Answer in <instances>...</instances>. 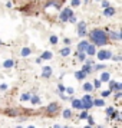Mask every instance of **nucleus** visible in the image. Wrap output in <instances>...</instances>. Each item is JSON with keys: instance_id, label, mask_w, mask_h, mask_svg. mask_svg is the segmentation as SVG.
Listing matches in <instances>:
<instances>
[{"instance_id": "obj_9", "label": "nucleus", "mask_w": 122, "mask_h": 128, "mask_svg": "<svg viewBox=\"0 0 122 128\" xmlns=\"http://www.w3.org/2000/svg\"><path fill=\"white\" fill-rule=\"evenodd\" d=\"M115 9L114 7H111V6H108V7H105V10H104V14L105 16H114L115 14Z\"/></svg>"}, {"instance_id": "obj_1", "label": "nucleus", "mask_w": 122, "mask_h": 128, "mask_svg": "<svg viewBox=\"0 0 122 128\" xmlns=\"http://www.w3.org/2000/svg\"><path fill=\"white\" fill-rule=\"evenodd\" d=\"M89 38L93 42V45H98V46H104L108 43V35L105 30H101V29H95L89 33Z\"/></svg>"}, {"instance_id": "obj_7", "label": "nucleus", "mask_w": 122, "mask_h": 128, "mask_svg": "<svg viewBox=\"0 0 122 128\" xmlns=\"http://www.w3.org/2000/svg\"><path fill=\"white\" fill-rule=\"evenodd\" d=\"M93 104H92V99H82V108L83 110H89V108H92Z\"/></svg>"}, {"instance_id": "obj_46", "label": "nucleus", "mask_w": 122, "mask_h": 128, "mask_svg": "<svg viewBox=\"0 0 122 128\" xmlns=\"http://www.w3.org/2000/svg\"><path fill=\"white\" fill-rule=\"evenodd\" d=\"M65 128H69V127H65Z\"/></svg>"}, {"instance_id": "obj_20", "label": "nucleus", "mask_w": 122, "mask_h": 128, "mask_svg": "<svg viewBox=\"0 0 122 128\" xmlns=\"http://www.w3.org/2000/svg\"><path fill=\"white\" fill-rule=\"evenodd\" d=\"M13 65H14V62H13L12 59H7V60H4L3 66H4V68H12Z\"/></svg>"}, {"instance_id": "obj_38", "label": "nucleus", "mask_w": 122, "mask_h": 128, "mask_svg": "<svg viewBox=\"0 0 122 128\" xmlns=\"http://www.w3.org/2000/svg\"><path fill=\"white\" fill-rule=\"evenodd\" d=\"M59 92H60V94L65 92V86H63V85H59Z\"/></svg>"}, {"instance_id": "obj_25", "label": "nucleus", "mask_w": 122, "mask_h": 128, "mask_svg": "<svg viewBox=\"0 0 122 128\" xmlns=\"http://www.w3.org/2000/svg\"><path fill=\"white\" fill-rule=\"evenodd\" d=\"M78 58H79V60H85V59H86L85 52H79V53H78Z\"/></svg>"}, {"instance_id": "obj_11", "label": "nucleus", "mask_w": 122, "mask_h": 128, "mask_svg": "<svg viewBox=\"0 0 122 128\" xmlns=\"http://www.w3.org/2000/svg\"><path fill=\"white\" fill-rule=\"evenodd\" d=\"M88 45H89V43H88L86 40H82L81 43L78 45V50H79V52H85V49H86Z\"/></svg>"}, {"instance_id": "obj_31", "label": "nucleus", "mask_w": 122, "mask_h": 128, "mask_svg": "<svg viewBox=\"0 0 122 128\" xmlns=\"http://www.w3.org/2000/svg\"><path fill=\"white\" fill-rule=\"evenodd\" d=\"M81 4V0H72V6L75 7V6H79Z\"/></svg>"}, {"instance_id": "obj_30", "label": "nucleus", "mask_w": 122, "mask_h": 128, "mask_svg": "<svg viewBox=\"0 0 122 128\" xmlns=\"http://www.w3.org/2000/svg\"><path fill=\"white\" fill-rule=\"evenodd\" d=\"M65 91L69 94V95H72V94L75 92V89H73V88H65Z\"/></svg>"}, {"instance_id": "obj_45", "label": "nucleus", "mask_w": 122, "mask_h": 128, "mask_svg": "<svg viewBox=\"0 0 122 128\" xmlns=\"http://www.w3.org/2000/svg\"><path fill=\"white\" fill-rule=\"evenodd\" d=\"M85 128H91V127H85Z\"/></svg>"}, {"instance_id": "obj_8", "label": "nucleus", "mask_w": 122, "mask_h": 128, "mask_svg": "<svg viewBox=\"0 0 122 128\" xmlns=\"http://www.w3.org/2000/svg\"><path fill=\"white\" fill-rule=\"evenodd\" d=\"M58 104H49L47 105V108H46V111L49 112V114H55L56 111H58Z\"/></svg>"}, {"instance_id": "obj_28", "label": "nucleus", "mask_w": 122, "mask_h": 128, "mask_svg": "<svg viewBox=\"0 0 122 128\" xmlns=\"http://www.w3.org/2000/svg\"><path fill=\"white\" fill-rule=\"evenodd\" d=\"M29 99H30L29 94H23V95H22V98H20V101H29Z\"/></svg>"}, {"instance_id": "obj_17", "label": "nucleus", "mask_w": 122, "mask_h": 128, "mask_svg": "<svg viewBox=\"0 0 122 128\" xmlns=\"http://www.w3.org/2000/svg\"><path fill=\"white\" fill-rule=\"evenodd\" d=\"M20 55L24 56V58H26V56H29V55H30V48H23V49H22V52H20Z\"/></svg>"}, {"instance_id": "obj_5", "label": "nucleus", "mask_w": 122, "mask_h": 128, "mask_svg": "<svg viewBox=\"0 0 122 128\" xmlns=\"http://www.w3.org/2000/svg\"><path fill=\"white\" fill-rule=\"evenodd\" d=\"M109 89L111 91H121L122 89V84H118V82H115V81H111L109 82Z\"/></svg>"}, {"instance_id": "obj_4", "label": "nucleus", "mask_w": 122, "mask_h": 128, "mask_svg": "<svg viewBox=\"0 0 122 128\" xmlns=\"http://www.w3.org/2000/svg\"><path fill=\"white\" fill-rule=\"evenodd\" d=\"M99 60H105V59H111L112 58V53L109 50H99V53L96 55Z\"/></svg>"}, {"instance_id": "obj_12", "label": "nucleus", "mask_w": 122, "mask_h": 128, "mask_svg": "<svg viewBox=\"0 0 122 128\" xmlns=\"http://www.w3.org/2000/svg\"><path fill=\"white\" fill-rule=\"evenodd\" d=\"M111 39H114V40H119L121 39V33H116V32H109V35H108Z\"/></svg>"}, {"instance_id": "obj_21", "label": "nucleus", "mask_w": 122, "mask_h": 128, "mask_svg": "<svg viewBox=\"0 0 122 128\" xmlns=\"http://www.w3.org/2000/svg\"><path fill=\"white\" fill-rule=\"evenodd\" d=\"M30 101H32V104H40V99H39V96H36V95H33V96H30Z\"/></svg>"}, {"instance_id": "obj_3", "label": "nucleus", "mask_w": 122, "mask_h": 128, "mask_svg": "<svg viewBox=\"0 0 122 128\" xmlns=\"http://www.w3.org/2000/svg\"><path fill=\"white\" fill-rule=\"evenodd\" d=\"M73 14V12H72V9H65V10H62V13H60V16H59V19L62 20V22H68V19L70 18Z\"/></svg>"}, {"instance_id": "obj_27", "label": "nucleus", "mask_w": 122, "mask_h": 128, "mask_svg": "<svg viewBox=\"0 0 122 128\" xmlns=\"http://www.w3.org/2000/svg\"><path fill=\"white\" fill-rule=\"evenodd\" d=\"M70 115H72L70 110H65L63 111V116H65V118H70Z\"/></svg>"}, {"instance_id": "obj_18", "label": "nucleus", "mask_w": 122, "mask_h": 128, "mask_svg": "<svg viewBox=\"0 0 122 128\" xmlns=\"http://www.w3.org/2000/svg\"><path fill=\"white\" fill-rule=\"evenodd\" d=\"M108 81H109V74L108 72H104L101 75V82H108Z\"/></svg>"}, {"instance_id": "obj_33", "label": "nucleus", "mask_w": 122, "mask_h": 128, "mask_svg": "<svg viewBox=\"0 0 122 128\" xmlns=\"http://www.w3.org/2000/svg\"><path fill=\"white\" fill-rule=\"evenodd\" d=\"M111 92H112V91H104V92H102V96H108V95H111Z\"/></svg>"}, {"instance_id": "obj_47", "label": "nucleus", "mask_w": 122, "mask_h": 128, "mask_svg": "<svg viewBox=\"0 0 122 128\" xmlns=\"http://www.w3.org/2000/svg\"><path fill=\"white\" fill-rule=\"evenodd\" d=\"M96 2H99V0H96Z\"/></svg>"}, {"instance_id": "obj_44", "label": "nucleus", "mask_w": 122, "mask_h": 128, "mask_svg": "<svg viewBox=\"0 0 122 128\" xmlns=\"http://www.w3.org/2000/svg\"><path fill=\"white\" fill-rule=\"evenodd\" d=\"M0 45H3V43H1V40H0Z\"/></svg>"}, {"instance_id": "obj_35", "label": "nucleus", "mask_w": 122, "mask_h": 128, "mask_svg": "<svg viewBox=\"0 0 122 128\" xmlns=\"http://www.w3.org/2000/svg\"><path fill=\"white\" fill-rule=\"evenodd\" d=\"M81 118H82V120H86V118H88V112H82Z\"/></svg>"}, {"instance_id": "obj_36", "label": "nucleus", "mask_w": 122, "mask_h": 128, "mask_svg": "<svg viewBox=\"0 0 122 128\" xmlns=\"http://www.w3.org/2000/svg\"><path fill=\"white\" fill-rule=\"evenodd\" d=\"M105 68V65H96V66H95V69L96 70H99V69H104Z\"/></svg>"}, {"instance_id": "obj_16", "label": "nucleus", "mask_w": 122, "mask_h": 128, "mask_svg": "<svg viewBox=\"0 0 122 128\" xmlns=\"http://www.w3.org/2000/svg\"><path fill=\"white\" fill-rule=\"evenodd\" d=\"M40 59H46V60H49V59H52V53L49 52V50H46V52L42 53V58Z\"/></svg>"}, {"instance_id": "obj_39", "label": "nucleus", "mask_w": 122, "mask_h": 128, "mask_svg": "<svg viewBox=\"0 0 122 128\" xmlns=\"http://www.w3.org/2000/svg\"><path fill=\"white\" fill-rule=\"evenodd\" d=\"M122 96V94H121V91H118V94H116V96H115V99H119Z\"/></svg>"}, {"instance_id": "obj_22", "label": "nucleus", "mask_w": 122, "mask_h": 128, "mask_svg": "<svg viewBox=\"0 0 122 128\" xmlns=\"http://www.w3.org/2000/svg\"><path fill=\"white\" fill-rule=\"evenodd\" d=\"M69 53H70L69 48H65V49H62V50H60V55H62V56H68Z\"/></svg>"}, {"instance_id": "obj_23", "label": "nucleus", "mask_w": 122, "mask_h": 128, "mask_svg": "<svg viewBox=\"0 0 122 128\" xmlns=\"http://www.w3.org/2000/svg\"><path fill=\"white\" fill-rule=\"evenodd\" d=\"M6 114L7 115H19V112L16 110H6Z\"/></svg>"}, {"instance_id": "obj_10", "label": "nucleus", "mask_w": 122, "mask_h": 128, "mask_svg": "<svg viewBox=\"0 0 122 128\" xmlns=\"http://www.w3.org/2000/svg\"><path fill=\"white\" fill-rule=\"evenodd\" d=\"M85 52H86L88 55H91V56H92V55H95V52H96L95 45H91V43H89V45L86 46V49H85Z\"/></svg>"}, {"instance_id": "obj_26", "label": "nucleus", "mask_w": 122, "mask_h": 128, "mask_svg": "<svg viewBox=\"0 0 122 128\" xmlns=\"http://www.w3.org/2000/svg\"><path fill=\"white\" fill-rule=\"evenodd\" d=\"M50 43H52V45H56V43H58V36H50Z\"/></svg>"}, {"instance_id": "obj_6", "label": "nucleus", "mask_w": 122, "mask_h": 128, "mask_svg": "<svg viewBox=\"0 0 122 128\" xmlns=\"http://www.w3.org/2000/svg\"><path fill=\"white\" fill-rule=\"evenodd\" d=\"M50 75H52V68H50V66H43L42 78H50Z\"/></svg>"}, {"instance_id": "obj_42", "label": "nucleus", "mask_w": 122, "mask_h": 128, "mask_svg": "<svg viewBox=\"0 0 122 128\" xmlns=\"http://www.w3.org/2000/svg\"><path fill=\"white\" fill-rule=\"evenodd\" d=\"M83 2H85V3H88V2H89V0H83Z\"/></svg>"}, {"instance_id": "obj_34", "label": "nucleus", "mask_w": 122, "mask_h": 128, "mask_svg": "<svg viewBox=\"0 0 122 128\" xmlns=\"http://www.w3.org/2000/svg\"><path fill=\"white\" fill-rule=\"evenodd\" d=\"M112 112H114V108H112V106H109V108L106 110V114H108V115H111Z\"/></svg>"}, {"instance_id": "obj_43", "label": "nucleus", "mask_w": 122, "mask_h": 128, "mask_svg": "<svg viewBox=\"0 0 122 128\" xmlns=\"http://www.w3.org/2000/svg\"><path fill=\"white\" fill-rule=\"evenodd\" d=\"M27 128H35V127H32V125H30V127H27Z\"/></svg>"}, {"instance_id": "obj_19", "label": "nucleus", "mask_w": 122, "mask_h": 128, "mask_svg": "<svg viewBox=\"0 0 122 128\" xmlns=\"http://www.w3.org/2000/svg\"><path fill=\"white\" fill-rule=\"evenodd\" d=\"M83 89H85L86 92H91V91H93V85L92 84H89V82H86V84L83 85Z\"/></svg>"}, {"instance_id": "obj_14", "label": "nucleus", "mask_w": 122, "mask_h": 128, "mask_svg": "<svg viewBox=\"0 0 122 128\" xmlns=\"http://www.w3.org/2000/svg\"><path fill=\"white\" fill-rule=\"evenodd\" d=\"M72 106L81 110V108H82V101H81V99H73V101H72Z\"/></svg>"}, {"instance_id": "obj_13", "label": "nucleus", "mask_w": 122, "mask_h": 128, "mask_svg": "<svg viewBox=\"0 0 122 128\" xmlns=\"http://www.w3.org/2000/svg\"><path fill=\"white\" fill-rule=\"evenodd\" d=\"M75 78L76 79H85V78H86V74H85L83 70H78L75 74Z\"/></svg>"}, {"instance_id": "obj_32", "label": "nucleus", "mask_w": 122, "mask_h": 128, "mask_svg": "<svg viewBox=\"0 0 122 128\" xmlns=\"http://www.w3.org/2000/svg\"><path fill=\"white\" fill-rule=\"evenodd\" d=\"M68 22H70V23H76V18L73 16V14H72V16H70V18L68 19Z\"/></svg>"}, {"instance_id": "obj_37", "label": "nucleus", "mask_w": 122, "mask_h": 128, "mask_svg": "<svg viewBox=\"0 0 122 128\" xmlns=\"http://www.w3.org/2000/svg\"><path fill=\"white\" fill-rule=\"evenodd\" d=\"M0 89H1V91H6V89H7V85H6V84H1V85H0Z\"/></svg>"}, {"instance_id": "obj_15", "label": "nucleus", "mask_w": 122, "mask_h": 128, "mask_svg": "<svg viewBox=\"0 0 122 128\" xmlns=\"http://www.w3.org/2000/svg\"><path fill=\"white\" fill-rule=\"evenodd\" d=\"M92 104L95 105V106H104L105 101H104V99H95V101H92Z\"/></svg>"}, {"instance_id": "obj_41", "label": "nucleus", "mask_w": 122, "mask_h": 128, "mask_svg": "<svg viewBox=\"0 0 122 128\" xmlns=\"http://www.w3.org/2000/svg\"><path fill=\"white\" fill-rule=\"evenodd\" d=\"M53 128H60V127H59V125H55V127H53Z\"/></svg>"}, {"instance_id": "obj_24", "label": "nucleus", "mask_w": 122, "mask_h": 128, "mask_svg": "<svg viewBox=\"0 0 122 128\" xmlns=\"http://www.w3.org/2000/svg\"><path fill=\"white\" fill-rule=\"evenodd\" d=\"M82 70H83V72H85V74H89V72H91V70H92V69H91V65H85V66H83V68H82Z\"/></svg>"}, {"instance_id": "obj_29", "label": "nucleus", "mask_w": 122, "mask_h": 128, "mask_svg": "<svg viewBox=\"0 0 122 128\" xmlns=\"http://www.w3.org/2000/svg\"><path fill=\"white\" fill-rule=\"evenodd\" d=\"M101 84H102V82L99 81V79H96V81L93 82V89H95V88H101Z\"/></svg>"}, {"instance_id": "obj_40", "label": "nucleus", "mask_w": 122, "mask_h": 128, "mask_svg": "<svg viewBox=\"0 0 122 128\" xmlns=\"http://www.w3.org/2000/svg\"><path fill=\"white\" fill-rule=\"evenodd\" d=\"M102 6H104V7H108V6H109V2H104V3H102Z\"/></svg>"}, {"instance_id": "obj_48", "label": "nucleus", "mask_w": 122, "mask_h": 128, "mask_svg": "<svg viewBox=\"0 0 122 128\" xmlns=\"http://www.w3.org/2000/svg\"><path fill=\"white\" fill-rule=\"evenodd\" d=\"M62 2H65V0H62Z\"/></svg>"}, {"instance_id": "obj_2", "label": "nucleus", "mask_w": 122, "mask_h": 128, "mask_svg": "<svg viewBox=\"0 0 122 128\" xmlns=\"http://www.w3.org/2000/svg\"><path fill=\"white\" fill-rule=\"evenodd\" d=\"M86 22H79L78 23V35L79 36H86V33H88V30H86Z\"/></svg>"}]
</instances>
